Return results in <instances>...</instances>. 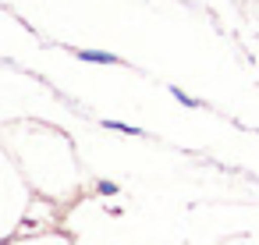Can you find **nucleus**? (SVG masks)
Segmentation results:
<instances>
[{"label":"nucleus","mask_w":259,"mask_h":245,"mask_svg":"<svg viewBox=\"0 0 259 245\" xmlns=\"http://www.w3.org/2000/svg\"><path fill=\"white\" fill-rule=\"evenodd\" d=\"M100 195H117V185L114 181H100Z\"/></svg>","instance_id":"20e7f679"},{"label":"nucleus","mask_w":259,"mask_h":245,"mask_svg":"<svg viewBox=\"0 0 259 245\" xmlns=\"http://www.w3.org/2000/svg\"><path fill=\"white\" fill-rule=\"evenodd\" d=\"M170 93H174V96H178V100H181V103H185V107H199V100H192V96H185V93H181V89H170Z\"/></svg>","instance_id":"7ed1b4c3"},{"label":"nucleus","mask_w":259,"mask_h":245,"mask_svg":"<svg viewBox=\"0 0 259 245\" xmlns=\"http://www.w3.org/2000/svg\"><path fill=\"white\" fill-rule=\"evenodd\" d=\"M78 57H82V61H93V64H114V61H117L114 54H103V50H82Z\"/></svg>","instance_id":"f257e3e1"},{"label":"nucleus","mask_w":259,"mask_h":245,"mask_svg":"<svg viewBox=\"0 0 259 245\" xmlns=\"http://www.w3.org/2000/svg\"><path fill=\"white\" fill-rule=\"evenodd\" d=\"M107 128H117V132H124V135H139V128H132V125H121V121H103Z\"/></svg>","instance_id":"f03ea898"}]
</instances>
